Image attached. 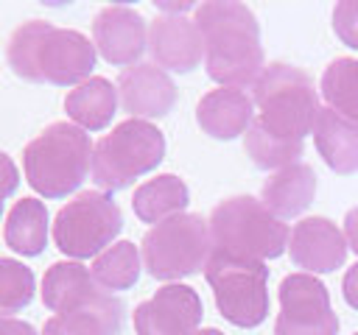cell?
I'll use <instances>...</instances> for the list:
<instances>
[{
    "label": "cell",
    "instance_id": "1",
    "mask_svg": "<svg viewBox=\"0 0 358 335\" xmlns=\"http://www.w3.org/2000/svg\"><path fill=\"white\" fill-rule=\"evenodd\" d=\"M193 22L204 42L207 75L221 87H255L266 59L252 8L235 0H207L196 6Z\"/></svg>",
    "mask_w": 358,
    "mask_h": 335
},
{
    "label": "cell",
    "instance_id": "2",
    "mask_svg": "<svg viewBox=\"0 0 358 335\" xmlns=\"http://www.w3.org/2000/svg\"><path fill=\"white\" fill-rule=\"evenodd\" d=\"M6 59L11 73L28 84L78 87L95 67V45L81 31L28 20L8 36Z\"/></svg>",
    "mask_w": 358,
    "mask_h": 335
},
{
    "label": "cell",
    "instance_id": "3",
    "mask_svg": "<svg viewBox=\"0 0 358 335\" xmlns=\"http://www.w3.org/2000/svg\"><path fill=\"white\" fill-rule=\"evenodd\" d=\"M92 148L90 134L76 123H50L22 151L25 181L42 198H64L92 173Z\"/></svg>",
    "mask_w": 358,
    "mask_h": 335
},
{
    "label": "cell",
    "instance_id": "4",
    "mask_svg": "<svg viewBox=\"0 0 358 335\" xmlns=\"http://www.w3.org/2000/svg\"><path fill=\"white\" fill-rule=\"evenodd\" d=\"M252 100L257 106L255 123L266 134L285 142H302L305 134L313 131L319 98L310 75L299 67L282 61L266 64L252 87Z\"/></svg>",
    "mask_w": 358,
    "mask_h": 335
},
{
    "label": "cell",
    "instance_id": "5",
    "mask_svg": "<svg viewBox=\"0 0 358 335\" xmlns=\"http://www.w3.org/2000/svg\"><path fill=\"white\" fill-rule=\"evenodd\" d=\"M213 251L243 260H274L288 248V226L271 215L255 195H232L213 207L210 221Z\"/></svg>",
    "mask_w": 358,
    "mask_h": 335
},
{
    "label": "cell",
    "instance_id": "6",
    "mask_svg": "<svg viewBox=\"0 0 358 335\" xmlns=\"http://www.w3.org/2000/svg\"><path fill=\"white\" fill-rule=\"evenodd\" d=\"M165 159V137L148 123L129 117L103 134L92 148V181L103 193L126 190Z\"/></svg>",
    "mask_w": 358,
    "mask_h": 335
},
{
    "label": "cell",
    "instance_id": "7",
    "mask_svg": "<svg viewBox=\"0 0 358 335\" xmlns=\"http://www.w3.org/2000/svg\"><path fill=\"white\" fill-rule=\"evenodd\" d=\"M204 279L213 288V299L218 313L241 327L252 329L268 315V268L260 260L229 257L221 251H210L204 265Z\"/></svg>",
    "mask_w": 358,
    "mask_h": 335
},
{
    "label": "cell",
    "instance_id": "8",
    "mask_svg": "<svg viewBox=\"0 0 358 335\" xmlns=\"http://www.w3.org/2000/svg\"><path fill=\"white\" fill-rule=\"evenodd\" d=\"M210 251L207 221L196 212L173 215L151 226L143 237V265L148 276L159 282H173L204 271Z\"/></svg>",
    "mask_w": 358,
    "mask_h": 335
},
{
    "label": "cell",
    "instance_id": "9",
    "mask_svg": "<svg viewBox=\"0 0 358 335\" xmlns=\"http://www.w3.org/2000/svg\"><path fill=\"white\" fill-rule=\"evenodd\" d=\"M123 229V212L109 193L81 190L70 198L53 221V243L73 260L103 254Z\"/></svg>",
    "mask_w": 358,
    "mask_h": 335
},
{
    "label": "cell",
    "instance_id": "10",
    "mask_svg": "<svg viewBox=\"0 0 358 335\" xmlns=\"http://www.w3.org/2000/svg\"><path fill=\"white\" fill-rule=\"evenodd\" d=\"M274 335H338V318L322 279L310 274H288L280 282Z\"/></svg>",
    "mask_w": 358,
    "mask_h": 335
},
{
    "label": "cell",
    "instance_id": "11",
    "mask_svg": "<svg viewBox=\"0 0 358 335\" xmlns=\"http://www.w3.org/2000/svg\"><path fill=\"white\" fill-rule=\"evenodd\" d=\"M204 307L190 285H162L151 299L134 307L137 335H193L201 324Z\"/></svg>",
    "mask_w": 358,
    "mask_h": 335
},
{
    "label": "cell",
    "instance_id": "12",
    "mask_svg": "<svg viewBox=\"0 0 358 335\" xmlns=\"http://www.w3.org/2000/svg\"><path fill=\"white\" fill-rule=\"evenodd\" d=\"M92 45L115 67H134L148 47L145 20L129 6H103L92 20Z\"/></svg>",
    "mask_w": 358,
    "mask_h": 335
},
{
    "label": "cell",
    "instance_id": "13",
    "mask_svg": "<svg viewBox=\"0 0 358 335\" xmlns=\"http://www.w3.org/2000/svg\"><path fill=\"white\" fill-rule=\"evenodd\" d=\"M288 254L294 265L310 274H330L347 260V237L330 218H302L291 229Z\"/></svg>",
    "mask_w": 358,
    "mask_h": 335
},
{
    "label": "cell",
    "instance_id": "14",
    "mask_svg": "<svg viewBox=\"0 0 358 335\" xmlns=\"http://www.w3.org/2000/svg\"><path fill=\"white\" fill-rule=\"evenodd\" d=\"M117 98L123 112L137 120L145 117H165L176 106V84L171 75L157 64H134L117 75Z\"/></svg>",
    "mask_w": 358,
    "mask_h": 335
},
{
    "label": "cell",
    "instance_id": "15",
    "mask_svg": "<svg viewBox=\"0 0 358 335\" xmlns=\"http://www.w3.org/2000/svg\"><path fill=\"white\" fill-rule=\"evenodd\" d=\"M148 50L157 67L190 73L204 59V42L193 20L182 14H159L148 28Z\"/></svg>",
    "mask_w": 358,
    "mask_h": 335
},
{
    "label": "cell",
    "instance_id": "16",
    "mask_svg": "<svg viewBox=\"0 0 358 335\" xmlns=\"http://www.w3.org/2000/svg\"><path fill=\"white\" fill-rule=\"evenodd\" d=\"M123 302L106 290H95L78 304L53 313L42 335H120L123 329Z\"/></svg>",
    "mask_w": 358,
    "mask_h": 335
},
{
    "label": "cell",
    "instance_id": "17",
    "mask_svg": "<svg viewBox=\"0 0 358 335\" xmlns=\"http://www.w3.org/2000/svg\"><path fill=\"white\" fill-rule=\"evenodd\" d=\"M255 120V100L243 89L218 87L210 89L196 106V123L213 140H235L249 131Z\"/></svg>",
    "mask_w": 358,
    "mask_h": 335
},
{
    "label": "cell",
    "instance_id": "18",
    "mask_svg": "<svg viewBox=\"0 0 358 335\" xmlns=\"http://www.w3.org/2000/svg\"><path fill=\"white\" fill-rule=\"evenodd\" d=\"M313 195H316V173L305 162L274 170L263 181V190H260L263 207L271 215H277L280 221L302 215L313 204Z\"/></svg>",
    "mask_w": 358,
    "mask_h": 335
},
{
    "label": "cell",
    "instance_id": "19",
    "mask_svg": "<svg viewBox=\"0 0 358 335\" xmlns=\"http://www.w3.org/2000/svg\"><path fill=\"white\" fill-rule=\"evenodd\" d=\"M313 145L322 162L333 173L338 176L358 173V123L324 106L319 109L316 123H313Z\"/></svg>",
    "mask_w": 358,
    "mask_h": 335
},
{
    "label": "cell",
    "instance_id": "20",
    "mask_svg": "<svg viewBox=\"0 0 358 335\" xmlns=\"http://www.w3.org/2000/svg\"><path fill=\"white\" fill-rule=\"evenodd\" d=\"M117 109V87L101 75L87 78L64 98L67 117L84 131H101L112 123Z\"/></svg>",
    "mask_w": 358,
    "mask_h": 335
},
{
    "label": "cell",
    "instance_id": "21",
    "mask_svg": "<svg viewBox=\"0 0 358 335\" xmlns=\"http://www.w3.org/2000/svg\"><path fill=\"white\" fill-rule=\"evenodd\" d=\"M190 201V190L187 184L173 176V173H162L157 179H148L145 184H140L131 195V209L143 223H162L173 215H182V209Z\"/></svg>",
    "mask_w": 358,
    "mask_h": 335
},
{
    "label": "cell",
    "instance_id": "22",
    "mask_svg": "<svg viewBox=\"0 0 358 335\" xmlns=\"http://www.w3.org/2000/svg\"><path fill=\"white\" fill-rule=\"evenodd\" d=\"M6 246L22 257H36L48 246V209L39 198H20L3 226Z\"/></svg>",
    "mask_w": 358,
    "mask_h": 335
},
{
    "label": "cell",
    "instance_id": "23",
    "mask_svg": "<svg viewBox=\"0 0 358 335\" xmlns=\"http://www.w3.org/2000/svg\"><path fill=\"white\" fill-rule=\"evenodd\" d=\"M98 290L90 268L81 262H53L42 276V304L53 313H62L81 299L92 296Z\"/></svg>",
    "mask_w": 358,
    "mask_h": 335
},
{
    "label": "cell",
    "instance_id": "24",
    "mask_svg": "<svg viewBox=\"0 0 358 335\" xmlns=\"http://www.w3.org/2000/svg\"><path fill=\"white\" fill-rule=\"evenodd\" d=\"M140 268H143V257L137 246L131 240H117L103 254L95 257L90 274L101 290L115 293V290H129L140 279Z\"/></svg>",
    "mask_w": 358,
    "mask_h": 335
},
{
    "label": "cell",
    "instance_id": "25",
    "mask_svg": "<svg viewBox=\"0 0 358 335\" xmlns=\"http://www.w3.org/2000/svg\"><path fill=\"white\" fill-rule=\"evenodd\" d=\"M319 89L327 109L358 123V59L350 56L333 59L322 73Z\"/></svg>",
    "mask_w": 358,
    "mask_h": 335
},
{
    "label": "cell",
    "instance_id": "26",
    "mask_svg": "<svg viewBox=\"0 0 358 335\" xmlns=\"http://www.w3.org/2000/svg\"><path fill=\"white\" fill-rule=\"evenodd\" d=\"M243 148H246L252 165L260 170H282L288 165H296V159L302 156V142L277 140V137L266 134L255 120H252L249 131L243 134Z\"/></svg>",
    "mask_w": 358,
    "mask_h": 335
},
{
    "label": "cell",
    "instance_id": "27",
    "mask_svg": "<svg viewBox=\"0 0 358 335\" xmlns=\"http://www.w3.org/2000/svg\"><path fill=\"white\" fill-rule=\"evenodd\" d=\"M36 290L34 271L20 260L0 257V321L31 304Z\"/></svg>",
    "mask_w": 358,
    "mask_h": 335
},
{
    "label": "cell",
    "instance_id": "28",
    "mask_svg": "<svg viewBox=\"0 0 358 335\" xmlns=\"http://www.w3.org/2000/svg\"><path fill=\"white\" fill-rule=\"evenodd\" d=\"M333 31L336 36L358 50V0H338L333 8Z\"/></svg>",
    "mask_w": 358,
    "mask_h": 335
},
{
    "label": "cell",
    "instance_id": "29",
    "mask_svg": "<svg viewBox=\"0 0 358 335\" xmlns=\"http://www.w3.org/2000/svg\"><path fill=\"white\" fill-rule=\"evenodd\" d=\"M17 187H20V170L11 162V156L0 151V201H6L8 195H14Z\"/></svg>",
    "mask_w": 358,
    "mask_h": 335
},
{
    "label": "cell",
    "instance_id": "30",
    "mask_svg": "<svg viewBox=\"0 0 358 335\" xmlns=\"http://www.w3.org/2000/svg\"><path fill=\"white\" fill-rule=\"evenodd\" d=\"M341 296H344V302H347L352 310H358V262H352V265L347 268V274H344V279H341Z\"/></svg>",
    "mask_w": 358,
    "mask_h": 335
},
{
    "label": "cell",
    "instance_id": "31",
    "mask_svg": "<svg viewBox=\"0 0 358 335\" xmlns=\"http://www.w3.org/2000/svg\"><path fill=\"white\" fill-rule=\"evenodd\" d=\"M344 237H347V246L358 254V207L347 209L344 215Z\"/></svg>",
    "mask_w": 358,
    "mask_h": 335
},
{
    "label": "cell",
    "instance_id": "32",
    "mask_svg": "<svg viewBox=\"0 0 358 335\" xmlns=\"http://www.w3.org/2000/svg\"><path fill=\"white\" fill-rule=\"evenodd\" d=\"M0 335H36V329L28 321H20V318H3L0 321Z\"/></svg>",
    "mask_w": 358,
    "mask_h": 335
},
{
    "label": "cell",
    "instance_id": "33",
    "mask_svg": "<svg viewBox=\"0 0 358 335\" xmlns=\"http://www.w3.org/2000/svg\"><path fill=\"white\" fill-rule=\"evenodd\" d=\"M157 8H162L168 14H182V11H190L193 6L190 3H157Z\"/></svg>",
    "mask_w": 358,
    "mask_h": 335
},
{
    "label": "cell",
    "instance_id": "34",
    "mask_svg": "<svg viewBox=\"0 0 358 335\" xmlns=\"http://www.w3.org/2000/svg\"><path fill=\"white\" fill-rule=\"evenodd\" d=\"M193 335H224V332H221V329H213V327H210V329H196Z\"/></svg>",
    "mask_w": 358,
    "mask_h": 335
},
{
    "label": "cell",
    "instance_id": "35",
    "mask_svg": "<svg viewBox=\"0 0 358 335\" xmlns=\"http://www.w3.org/2000/svg\"><path fill=\"white\" fill-rule=\"evenodd\" d=\"M0 215H3V201H0Z\"/></svg>",
    "mask_w": 358,
    "mask_h": 335
},
{
    "label": "cell",
    "instance_id": "36",
    "mask_svg": "<svg viewBox=\"0 0 358 335\" xmlns=\"http://www.w3.org/2000/svg\"><path fill=\"white\" fill-rule=\"evenodd\" d=\"M355 335H358V332H355Z\"/></svg>",
    "mask_w": 358,
    "mask_h": 335
}]
</instances>
